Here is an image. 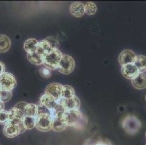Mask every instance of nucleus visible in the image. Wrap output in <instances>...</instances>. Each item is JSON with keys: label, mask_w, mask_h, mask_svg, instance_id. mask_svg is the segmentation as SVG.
<instances>
[{"label": "nucleus", "mask_w": 146, "mask_h": 145, "mask_svg": "<svg viewBox=\"0 0 146 145\" xmlns=\"http://www.w3.org/2000/svg\"><path fill=\"white\" fill-rule=\"evenodd\" d=\"M121 126L127 134L134 135L141 128V122L134 115H127L121 121Z\"/></svg>", "instance_id": "1"}, {"label": "nucleus", "mask_w": 146, "mask_h": 145, "mask_svg": "<svg viewBox=\"0 0 146 145\" xmlns=\"http://www.w3.org/2000/svg\"><path fill=\"white\" fill-rule=\"evenodd\" d=\"M27 59L29 60L31 63L36 65V66H41L43 65L44 57L41 54H38L36 52L32 53H28Z\"/></svg>", "instance_id": "19"}, {"label": "nucleus", "mask_w": 146, "mask_h": 145, "mask_svg": "<svg viewBox=\"0 0 146 145\" xmlns=\"http://www.w3.org/2000/svg\"><path fill=\"white\" fill-rule=\"evenodd\" d=\"M63 54L59 50H53L48 54L44 57L43 65L50 70H56L59 66Z\"/></svg>", "instance_id": "3"}, {"label": "nucleus", "mask_w": 146, "mask_h": 145, "mask_svg": "<svg viewBox=\"0 0 146 145\" xmlns=\"http://www.w3.org/2000/svg\"><path fill=\"white\" fill-rule=\"evenodd\" d=\"M74 67L75 62L72 57L68 54H63L58 68V71L65 75H68L72 73Z\"/></svg>", "instance_id": "5"}, {"label": "nucleus", "mask_w": 146, "mask_h": 145, "mask_svg": "<svg viewBox=\"0 0 146 145\" xmlns=\"http://www.w3.org/2000/svg\"><path fill=\"white\" fill-rule=\"evenodd\" d=\"M12 91H5V90H1V94H0V100L5 103L10 100L12 97Z\"/></svg>", "instance_id": "28"}, {"label": "nucleus", "mask_w": 146, "mask_h": 145, "mask_svg": "<svg viewBox=\"0 0 146 145\" xmlns=\"http://www.w3.org/2000/svg\"><path fill=\"white\" fill-rule=\"evenodd\" d=\"M11 41L7 36L0 34V53H5L10 50Z\"/></svg>", "instance_id": "18"}, {"label": "nucleus", "mask_w": 146, "mask_h": 145, "mask_svg": "<svg viewBox=\"0 0 146 145\" xmlns=\"http://www.w3.org/2000/svg\"><path fill=\"white\" fill-rule=\"evenodd\" d=\"M3 134L7 137L14 138L20 135L21 134V131L18 124H15L12 122H8L4 126Z\"/></svg>", "instance_id": "9"}, {"label": "nucleus", "mask_w": 146, "mask_h": 145, "mask_svg": "<svg viewBox=\"0 0 146 145\" xmlns=\"http://www.w3.org/2000/svg\"><path fill=\"white\" fill-rule=\"evenodd\" d=\"M132 84L135 89L138 90L145 89L146 88V75L145 73H139V75L132 80Z\"/></svg>", "instance_id": "14"}, {"label": "nucleus", "mask_w": 146, "mask_h": 145, "mask_svg": "<svg viewBox=\"0 0 146 145\" xmlns=\"http://www.w3.org/2000/svg\"><path fill=\"white\" fill-rule=\"evenodd\" d=\"M134 65L137 67L140 73H143L146 71V57L144 55H137Z\"/></svg>", "instance_id": "21"}, {"label": "nucleus", "mask_w": 146, "mask_h": 145, "mask_svg": "<svg viewBox=\"0 0 146 145\" xmlns=\"http://www.w3.org/2000/svg\"><path fill=\"white\" fill-rule=\"evenodd\" d=\"M145 100H146V96H145Z\"/></svg>", "instance_id": "36"}, {"label": "nucleus", "mask_w": 146, "mask_h": 145, "mask_svg": "<svg viewBox=\"0 0 146 145\" xmlns=\"http://www.w3.org/2000/svg\"><path fill=\"white\" fill-rule=\"evenodd\" d=\"M17 85L14 75L8 72H5L0 75V89L5 91H12Z\"/></svg>", "instance_id": "6"}, {"label": "nucleus", "mask_w": 146, "mask_h": 145, "mask_svg": "<svg viewBox=\"0 0 146 145\" xmlns=\"http://www.w3.org/2000/svg\"><path fill=\"white\" fill-rule=\"evenodd\" d=\"M84 10H85V13H87V15H92L96 13L97 7L93 2H87L84 5Z\"/></svg>", "instance_id": "27"}, {"label": "nucleus", "mask_w": 146, "mask_h": 145, "mask_svg": "<svg viewBox=\"0 0 146 145\" xmlns=\"http://www.w3.org/2000/svg\"><path fill=\"white\" fill-rule=\"evenodd\" d=\"M9 113V118H10V121L12 123H14L15 124H20L23 122V119L25 117L24 112L16 107H13V108L8 111Z\"/></svg>", "instance_id": "12"}, {"label": "nucleus", "mask_w": 146, "mask_h": 145, "mask_svg": "<svg viewBox=\"0 0 146 145\" xmlns=\"http://www.w3.org/2000/svg\"><path fill=\"white\" fill-rule=\"evenodd\" d=\"M5 110V103L0 100V112Z\"/></svg>", "instance_id": "34"}, {"label": "nucleus", "mask_w": 146, "mask_h": 145, "mask_svg": "<svg viewBox=\"0 0 146 145\" xmlns=\"http://www.w3.org/2000/svg\"><path fill=\"white\" fill-rule=\"evenodd\" d=\"M70 12L75 17L80 18L84 15V5L79 2H74L70 6Z\"/></svg>", "instance_id": "13"}, {"label": "nucleus", "mask_w": 146, "mask_h": 145, "mask_svg": "<svg viewBox=\"0 0 146 145\" xmlns=\"http://www.w3.org/2000/svg\"><path fill=\"white\" fill-rule=\"evenodd\" d=\"M25 115L27 116L36 117L38 114V105L34 104H29L26 105L24 110Z\"/></svg>", "instance_id": "23"}, {"label": "nucleus", "mask_w": 146, "mask_h": 145, "mask_svg": "<svg viewBox=\"0 0 146 145\" xmlns=\"http://www.w3.org/2000/svg\"><path fill=\"white\" fill-rule=\"evenodd\" d=\"M28 105L27 102H21L19 103H18L15 106V107H16V108L19 109V110H22L23 112H24L25 108H26V105Z\"/></svg>", "instance_id": "32"}, {"label": "nucleus", "mask_w": 146, "mask_h": 145, "mask_svg": "<svg viewBox=\"0 0 146 145\" xmlns=\"http://www.w3.org/2000/svg\"><path fill=\"white\" fill-rule=\"evenodd\" d=\"M1 90H2V89H0V94H1Z\"/></svg>", "instance_id": "35"}, {"label": "nucleus", "mask_w": 146, "mask_h": 145, "mask_svg": "<svg viewBox=\"0 0 146 145\" xmlns=\"http://www.w3.org/2000/svg\"><path fill=\"white\" fill-rule=\"evenodd\" d=\"M84 145H111V143L110 141L107 139H100L98 141H94L92 139H90L85 141Z\"/></svg>", "instance_id": "26"}, {"label": "nucleus", "mask_w": 146, "mask_h": 145, "mask_svg": "<svg viewBox=\"0 0 146 145\" xmlns=\"http://www.w3.org/2000/svg\"><path fill=\"white\" fill-rule=\"evenodd\" d=\"M53 118L50 114H40L36 117L35 127L37 130L47 132L52 130Z\"/></svg>", "instance_id": "4"}, {"label": "nucleus", "mask_w": 146, "mask_h": 145, "mask_svg": "<svg viewBox=\"0 0 146 145\" xmlns=\"http://www.w3.org/2000/svg\"><path fill=\"white\" fill-rule=\"evenodd\" d=\"M39 44V42L35 38H29L24 42V47L25 51L28 53H32L36 51L37 45Z\"/></svg>", "instance_id": "20"}, {"label": "nucleus", "mask_w": 146, "mask_h": 145, "mask_svg": "<svg viewBox=\"0 0 146 145\" xmlns=\"http://www.w3.org/2000/svg\"><path fill=\"white\" fill-rule=\"evenodd\" d=\"M23 123L24 126L26 130H31L35 127L36 118L35 117H31L25 115L23 119Z\"/></svg>", "instance_id": "24"}, {"label": "nucleus", "mask_w": 146, "mask_h": 145, "mask_svg": "<svg viewBox=\"0 0 146 145\" xmlns=\"http://www.w3.org/2000/svg\"><path fill=\"white\" fill-rule=\"evenodd\" d=\"M137 55L134 52L130 50H125L122 51L119 56V63L121 66L128 64H134L136 60Z\"/></svg>", "instance_id": "8"}, {"label": "nucleus", "mask_w": 146, "mask_h": 145, "mask_svg": "<svg viewBox=\"0 0 146 145\" xmlns=\"http://www.w3.org/2000/svg\"><path fill=\"white\" fill-rule=\"evenodd\" d=\"M40 102V105L46 107L47 109L51 110V111L55 108L57 103H58V102L56 100H55L54 99L50 97V96L47 95V94H45L42 96V97L40 99V102Z\"/></svg>", "instance_id": "17"}, {"label": "nucleus", "mask_w": 146, "mask_h": 145, "mask_svg": "<svg viewBox=\"0 0 146 145\" xmlns=\"http://www.w3.org/2000/svg\"><path fill=\"white\" fill-rule=\"evenodd\" d=\"M52 46H50V44L47 42V41H45L44 39L41 41V42H39V44L37 45V48H36V52L38 54H41L43 57L46 56L47 54H48L50 52L52 51Z\"/></svg>", "instance_id": "15"}, {"label": "nucleus", "mask_w": 146, "mask_h": 145, "mask_svg": "<svg viewBox=\"0 0 146 145\" xmlns=\"http://www.w3.org/2000/svg\"><path fill=\"white\" fill-rule=\"evenodd\" d=\"M63 118L68 126L77 128V126H82L83 125V115L79 110H66Z\"/></svg>", "instance_id": "2"}, {"label": "nucleus", "mask_w": 146, "mask_h": 145, "mask_svg": "<svg viewBox=\"0 0 146 145\" xmlns=\"http://www.w3.org/2000/svg\"><path fill=\"white\" fill-rule=\"evenodd\" d=\"M58 102L62 103L66 110H79L80 107V100L76 96H74V97L70 99H60Z\"/></svg>", "instance_id": "11"}, {"label": "nucleus", "mask_w": 146, "mask_h": 145, "mask_svg": "<svg viewBox=\"0 0 146 145\" xmlns=\"http://www.w3.org/2000/svg\"><path fill=\"white\" fill-rule=\"evenodd\" d=\"M145 136H146V133H145Z\"/></svg>", "instance_id": "37"}, {"label": "nucleus", "mask_w": 146, "mask_h": 145, "mask_svg": "<svg viewBox=\"0 0 146 145\" xmlns=\"http://www.w3.org/2000/svg\"><path fill=\"white\" fill-rule=\"evenodd\" d=\"M66 108H65L64 106L62 105V103L60 102H58L55 108L53 109L51 111L52 116V118L55 116L63 117V114H64V113L66 112Z\"/></svg>", "instance_id": "25"}, {"label": "nucleus", "mask_w": 146, "mask_h": 145, "mask_svg": "<svg viewBox=\"0 0 146 145\" xmlns=\"http://www.w3.org/2000/svg\"><path fill=\"white\" fill-rule=\"evenodd\" d=\"M62 90H63V85L58 83H50L45 89V94L50 96V97L58 102L60 100L62 97Z\"/></svg>", "instance_id": "7"}, {"label": "nucleus", "mask_w": 146, "mask_h": 145, "mask_svg": "<svg viewBox=\"0 0 146 145\" xmlns=\"http://www.w3.org/2000/svg\"><path fill=\"white\" fill-rule=\"evenodd\" d=\"M75 95V91L74 89L71 86L68 85H65L63 86V90H62V97L61 99H70V98L74 97Z\"/></svg>", "instance_id": "22"}, {"label": "nucleus", "mask_w": 146, "mask_h": 145, "mask_svg": "<svg viewBox=\"0 0 146 145\" xmlns=\"http://www.w3.org/2000/svg\"><path fill=\"white\" fill-rule=\"evenodd\" d=\"M52 70H50L49 68H47L46 67H42L40 69H39V73H40V75H42L43 78H49L50 77H51L52 75Z\"/></svg>", "instance_id": "31"}, {"label": "nucleus", "mask_w": 146, "mask_h": 145, "mask_svg": "<svg viewBox=\"0 0 146 145\" xmlns=\"http://www.w3.org/2000/svg\"><path fill=\"white\" fill-rule=\"evenodd\" d=\"M10 121L8 111L4 110L0 112V124L6 125Z\"/></svg>", "instance_id": "29"}, {"label": "nucleus", "mask_w": 146, "mask_h": 145, "mask_svg": "<svg viewBox=\"0 0 146 145\" xmlns=\"http://www.w3.org/2000/svg\"><path fill=\"white\" fill-rule=\"evenodd\" d=\"M45 41H47L50 46H52V50H58V46H59V42L57 38L55 37H47L45 38Z\"/></svg>", "instance_id": "30"}, {"label": "nucleus", "mask_w": 146, "mask_h": 145, "mask_svg": "<svg viewBox=\"0 0 146 145\" xmlns=\"http://www.w3.org/2000/svg\"><path fill=\"white\" fill-rule=\"evenodd\" d=\"M122 75L129 80H132L140 73L134 64H128L121 68Z\"/></svg>", "instance_id": "10"}, {"label": "nucleus", "mask_w": 146, "mask_h": 145, "mask_svg": "<svg viewBox=\"0 0 146 145\" xmlns=\"http://www.w3.org/2000/svg\"><path fill=\"white\" fill-rule=\"evenodd\" d=\"M5 72V66L3 62L0 61V75H2Z\"/></svg>", "instance_id": "33"}, {"label": "nucleus", "mask_w": 146, "mask_h": 145, "mask_svg": "<svg viewBox=\"0 0 146 145\" xmlns=\"http://www.w3.org/2000/svg\"><path fill=\"white\" fill-rule=\"evenodd\" d=\"M67 127L68 126L66 125V122L64 121L63 117H53L52 130L55 131H63L65 129H66Z\"/></svg>", "instance_id": "16"}]
</instances>
